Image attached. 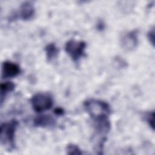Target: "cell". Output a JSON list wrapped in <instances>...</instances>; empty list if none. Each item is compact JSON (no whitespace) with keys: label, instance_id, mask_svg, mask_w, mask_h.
<instances>
[{"label":"cell","instance_id":"12","mask_svg":"<svg viewBox=\"0 0 155 155\" xmlns=\"http://www.w3.org/2000/svg\"><path fill=\"white\" fill-rule=\"evenodd\" d=\"M145 120L147 122L148 124L150 127L152 128L153 130L154 129V112L151 111L149 113H147L145 114Z\"/></svg>","mask_w":155,"mask_h":155},{"label":"cell","instance_id":"5","mask_svg":"<svg viewBox=\"0 0 155 155\" xmlns=\"http://www.w3.org/2000/svg\"><path fill=\"white\" fill-rule=\"evenodd\" d=\"M21 73L19 65L10 61H4L2 64L1 76L2 78H12Z\"/></svg>","mask_w":155,"mask_h":155},{"label":"cell","instance_id":"13","mask_svg":"<svg viewBox=\"0 0 155 155\" xmlns=\"http://www.w3.org/2000/svg\"><path fill=\"white\" fill-rule=\"evenodd\" d=\"M147 37H148V39H149L150 42H151V44L154 45V30L153 28L150 30L148 31V35H147Z\"/></svg>","mask_w":155,"mask_h":155},{"label":"cell","instance_id":"1","mask_svg":"<svg viewBox=\"0 0 155 155\" xmlns=\"http://www.w3.org/2000/svg\"><path fill=\"white\" fill-rule=\"evenodd\" d=\"M84 105L95 122L108 120L111 108L107 102L99 99H90L84 102Z\"/></svg>","mask_w":155,"mask_h":155},{"label":"cell","instance_id":"10","mask_svg":"<svg viewBox=\"0 0 155 155\" xmlns=\"http://www.w3.org/2000/svg\"><path fill=\"white\" fill-rule=\"evenodd\" d=\"M15 87V84L12 82H5L1 84V102H3V98L9 92L12 91Z\"/></svg>","mask_w":155,"mask_h":155},{"label":"cell","instance_id":"11","mask_svg":"<svg viewBox=\"0 0 155 155\" xmlns=\"http://www.w3.org/2000/svg\"><path fill=\"white\" fill-rule=\"evenodd\" d=\"M66 152L68 154H82L83 153L79 147L74 144H68L66 147Z\"/></svg>","mask_w":155,"mask_h":155},{"label":"cell","instance_id":"9","mask_svg":"<svg viewBox=\"0 0 155 155\" xmlns=\"http://www.w3.org/2000/svg\"><path fill=\"white\" fill-rule=\"evenodd\" d=\"M47 58L48 61L56 59L59 53V49L54 43L48 44L45 47Z\"/></svg>","mask_w":155,"mask_h":155},{"label":"cell","instance_id":"8","mask_svg":"<svg viewBox=\"0 0 155 155\" xmlns=\"http://www.w3.org/2000/svg\"><path fill=\"white\" fill-rule=\"evenodd\" d=\"M56 124L55 119L50 115L44 114L37 116L33 120V125L38 127H51Z\"/></svg>","mask_w":155,"mask_h":155},{"label":"cell","instance_id":"3","mask_svg":"<svg viewBox=\"0 0 155 155\" xmlns=\"http://www.w3.org/2000/svg\"><path fill=\"white\" fill-rule=\"evenodd\" d=\"M33 109L37 113L48 110L51 108L53 100L51 95L47 93H38L30 99Z\"/></svg>","mask_w":155,"mask_h":155},{"label":"cell","instance_id":"7","mask_svg":"<svg viewBox=\"0 0 155 155\" xmlns=\"http://www.w3.org/2000/svg\"><path fill=\"white\" fill-rule=\"evenodd\" d=\"M18 17L24 20L28 21L31 19L35 15V7L30 2H24L19 7L18 13Z\"/></svg>","mask_w":155,"mask_h":155},{"label":"cell","instance_id":"2","mask_svg":"<svg viewBox=\"0 0 155 155\" xmlns=\"http://www.w3.org/2000/svg\"><path fill=\"white\" fill-rule=\"evenodd\" d=\"M18 125V122L15 119L3 123L1 125V143L3 145H7L10 150H12L15 147V137Z\"/></svg>","mask_w":155,"mask_h":155},{"label":"cell","instance_id":"14","mask_svg":"<svg viewBox=\"0 0 155 155\" xmlns=\"http://www.w3.org/2000/svg\"><path fill=\"white\" fill-rule=\"evenodd\" d=\"M54 113H55L56 114H57L60 115V114H61L63 113V110H62L61 108H56V109H55V110H54Z\"/></svg>","mask_w":155,"mask_h":155},{"label":"cell","instance_id":"4","mask_svg":"<svg viewBox=\"0 0 155 155\" xmlns=\"http://www.w3.org/2000/svg\"><path fill=\"white\" fill-rule=\"evenodd\" d=\"M86 46L87 44L84 41L70 39L66 42L65 50L73 61L78 62L84 56Z\"/></svg>","mask_w":155,"mask_h":155},{"label":"cell","instance_id":"6","mask_svg":"<svg viewBox=\"0 0 155 155\" xmlns=\"http://www.w3.org/2000/svg\"><path fill=\"white\" fill-rule=\"evenodd\" d=\"M122 47L127 50H132L138 44L137 31L133 30L126 33L120 39Z\"/></svg>","mask_w":155,"mask_h":155}]
</instances>
